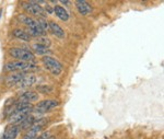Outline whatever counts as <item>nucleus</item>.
I'll list each match as a JSON object with an SVG mask.
<instances>
[{
  "label": "nucleus",
  "mask_w": 164,
  "mask_h": 139,
  "mask_svg": "<svg viewBox=\"0 0 164 139\" xmlns=\"http://www.w3.org/2000/svg\"><path fill=\"white\" fill-rule=\"evenodd\" d=\"M31 112H28V111H24V112H16V113L12 114L9 118V122L11 125H19L20 123H22L23 120H25L26 116L30 115Z\"/></svg>",
  "instance_id": "obj_7"
},
{
  "label": "nucleus",
  "mask_w": 164,
  "mask_h": 139,
  "mask_svg": "<svg viewBox=\"0 0 164 139\" xmlns=\"http://www.w3.org/2000/svg\"><path fill=\"white\" fill-rule=\"evenodd\" d=\"M59 105L58 101L56 100H44V101H41L40 103L37 104L36 108H32L31 113H35V114H42V113H45V112H48L53 110V108H57Z\"/></svg>",
  "instance_id": "obj_4"
},
{
  "label": "nucleus",
  "mask_w": 164,
  "mask_h": 139,
  "mask_svg": "<svg viewBox=\"0 0 164 139\" xmlns=\"http://www.w3.org/2000/svg\"><path fill=\"white\" fill-rule=\"evenodd\" d=\"M48 26H49V30L51 31V33L55 35V36H57L58 38H63L65 37V31H63V28H60L57 23L55 22H49V24H48Z\"/></svg>",
  "instance_id": "obj_16"
},
{
  "label": "nucleus",
  "mask_w": 164,
  "mask_h": 139,
  "mask_svg": "<svg viewBox=\"0 0 164 139\" xmlns=\"http://www.w3.org/2000/svg\"><path fill=\"white\" fill-rule=\"evenodd\" d=\"M35 82H36V77H35V75H28V76H24L22 79H21V81L18 83V87H19L20 89H25V88H28V87H32Z\"/></svg>",
  "instance_id": "obj_11"
},
{
  "label": "nucleus",
  "mask_w": 164,
  "mask_h": 139,
  "mask_svg": "<svg viewBox=\"0 0 164 139\" xmlns=\"http://www.w3.org/2000/svg\"><path fill=\"white\" fill-rule=\"evenodd\" d=\"M12 35L14 37L19 38V40H22V41H25V42H28L31 40V36H30V34H28V32L24 31V30H21V28H16V30H13Z\"/></svg>",
  "instance_id": "obj_17"
},
{
  "label": "nucleus",
  "mask_w": 164,
  "mask_h": 139,
  "mask_svg": "<svg viewBox=\"0 0 164 139\" xmlns=\"http://www.w3.org/2000/svg\"><path fill=\"white\" fill-rule=\"evenodd\" d=\"M55 138H56V137H55V136H48L46 139H55Z\"/></svg>",
  "instance_id": "obj_23"
},
{
  "label": "nucleus",
  "mask_w": 164,
  "mask_h": 139,
  "mask_svg": "<svg viewBox=\"0 0 164 139\" xmlns=\"http://www.w3.org/2000/svg\"><path fill=\"white\" fill-rule=\"evenodd\" d=\"M43 128V123H36L28 129V133L24 135L23 139H34L35 137L37 136V134L40 133Z\"/></svg>",
  "instance_id": "obj_12"
},
{
  "label": "nucleus",
  "mask_w": 164,
  "mask_h": 139,
  "mask_svg": "<svg viewBox=\"0 0 164 139\" xmlns=\"http://www.w3.org/2000/svg\"><path fill=\"white\" fill-rule=\"evenodd\" d=\"M23 77H24L23 72H20V71L11 73L10 76H8L6 78V84L8 85V87H12V85L14 84H18Z\"/></svg>",
  "instance_id": "obj_10"
},
{
  "label": "nucleus",
  "mask_w": 164,
  "mask_h": 139,
  "mask_svg": "<svg viewBox=\"0 0 164 139\" xmlns=\"http://www.w3.org/2000/svg\"><path fill=\"white\" fill-rule=\"evenodd\" d=\"M75 3L79 13H81L82 16H88L92 12V6L84 0H77Z\"/></svg>",
  "instance_id": "obj_8"
},
{
  "label": "nucleus",
  "mask_w": 164,
  "mask_h": 139,
  "mask_svg": "<svg viewBox=\"0 0 164 139\" xmlns=\"http://www.w3.org/2000/svg\"><path fill=\"white\" fill-rule=\"evenodd\" d=\"M40 95L35 91H26L23 94L19 96V102H24V103H31V102L37 101Z\"/></svg>",
  "instance_id": "obj_9"
},
{
  "label": "nucleus",
  "mask_w": 164,
  "mask_h": 139,
  "mask_svg": "<svg viewBox=\"0 0 164 139\" xmlns=\"http://www.w3.org/2000/svg\"><path fill=\"white\" fill-rule=\"evenodd\" d=\"M53 12L56 14L57 18H59V19L63 20V21H67V20L69 19V14H68L67 10L65 9L63 6L56 4V6L54 7V11H53Z\"/></svg>",
  "instance_id": "obj_15"
},
{
  "label": "nucleus",
  "mask_w": 164,
  "mask_h": 139,
  "mask_svg": "<svg viewBox=\"0 0 164 139\" xmlns=\"http://www.w3.org/2000/svg\"><path fill=\"white\" fill-rule=\"evenodd\" d=\"M36 90H37V92H40V93L48 94V93L54 91V88H53L51 85H48V84H41L36 87Z\"/></svg>",
  "instance_id": "obj_19"
},
{
  "label": "nucleus",
  "mask_w": 164,
  "mask_h": 139,
  "mask_svg": "<svg viewBox=\"0 0 164 139\" xmlns=\"http://www.w3.org/2000/svg\"><path fill=\"white\" fill-rule=\"evenodd\" d=\"M9 54L13 58L19 59V61H24V63H31V61H34L35 59V55L31 51L25 49V48L21 47L11 48L9 51Z\"/></svg>",
  "instance_id": "obj_2"
},
{
  "label": "nucleus",
  "mask_w": 164,
  "mask_h": 139,
  "mask_svg": "<svg viewBox=\"0 0 164 139\" xmlns=\"http://www.w3.org/2000/svg\"><path fill=\"white\" fill-rule=\"evenodd\" d=\"M20 129L16 125H8L4 128V132L2 134V138L1 139H16L18 134H19Z\"/></svg>",
  "instance_id": "obj_6"
},
{
  "label": "nucleus",
  "mask_w": 164,
  "mask_h": 139,
  "mask_svg": "<svg viewBox=\"0 0 164 139\" xmlns=\"http://www.w3.org/2000/svg\"><path fill=\"white\" fill-rule=\"evenodd\" d=\"M37 24H38V26L42 28V31H44V32H46L49 28V26H48V24H47V22H46V20L45 19H38L37 21Z\"/></svg>",
  "instance_id": "obj_21"
},
{
  "label": "nucleus",
  "mask_w": 164,
  "mask_h": 139,
  "mask_svg": "<svg viewBox=\"0 0 164 139\" xmlns=\"http://www.w3.org/2000/svg\"><path fill=\"white\" fill-rule=\"evenodd\" d=\"M23 9L32 16H45V11L36 1H28V2H22Z\"/></svg>",
  "instance_id": "obj_5"
},
{
  "label": "nucleus",
  "mask_w": 164,
  "mask_h": 139,
  "mask_svg": "<svg viewBox=\"0 0 164 139\" xmlns=\"http://www.w3.org/2000/svg\"><path fill=\"white\" fill-rule=\"evenodd\" d=\"M48 136H49V133H48V132H44V133H42L41 135H37L34 139H46Z\"/></svg>",
  "instance_id": "obj_22"
},
{
  "label": "nucleus",
  "mask_w": 164,
  "mask_h": 139,
  "mask_svg": "<svg viewBox=\"0 0 164 139\" xmlns=\"http://www.w3.org/2000/svg\"><path fill=\"white\" fill-rule=\"evenodd\" d=\"M37 123V118L35 116H33V115H28V116H26V118L24 120H23L22 123H20L19 125H18V127H19V129L21 130H25V129H30L34 124Z\"/></svg>",
  "instance_id": "obj_13"
},
{
  "label": "nucleus",
  "mask_w": 164,
  "mask_h": 139,
  "mask_svg": "<svg viewBox=\"0 0 164 139\" xmlns=\"http://www.w3.org/2000/svg\"><path fill=\"white\" fill-rule=\"evenodd\" d=\"M42 61L44 64L45 68L51 73H53L54 76H59L61 71H63V65L54 57L49 56V55L44 56L42 58Z\"/></svg>",
  "instance_id": "obj_3"
},
{
  "label": "nucleus",
  "mask_w": 164,
  "mask_h": 139,
  "mask_svg": "<svg viewBox=\"0 0 164 139\" xmlns=\"http://www.w3.org/2000/svg\"><path fill=\"white\" fill-rule=\"evenodd\" d=\"M18 19L21 23L25 24L28 28H37L38 24L36 22V20H34L32 16H28L26 14H19Z\"/></svg>",
  "instance_id": "obj_14"
},
{
  "label": "nucleus",
  "mask_w": 164,
  "mask_h": 139,
  "mask_svg": "<svg viewBox=\"0 0 164 139\" xmlns=\"http://www.w3.org/2000/svg\"><path fill=\"white\" fill-rule=\"evenodd\" d=\"M37 44L40 45H43V46H45V47H49L51 46V40L48 37H46V36H41V37H37Z\"/></svg>",
  "instance_id": "obj_20"
},
{
  "label": "nucleus",
  "mask_w": 164,
  "mask_h": 139,
  "mask_svg": "<svg viewBox=\"0 0 164 139\" xmlns=\"http://www.w3.org/2000/svg\"><path fill=\"white\" fill-rule=\"evenodd\" d=\"M32 51L34 52L35 54L45 55V56H47V54L51 53V51H49L47 47H45V46H43V45L37 44V43H35V44L32 45ZM34 53H33V54H34Z\"/></svg>",
  "instance_id": "obj_18"
},
{
  "label": "nucleus",
  "mask_w": 164,
  "mask_h": 139,
  "mask_svg": "<svg viewBox=\"0 0 164 139\" xmlns=\"http://www.w3.org/2000/svg\"><path fill=\"white\" fill-rule=\"evenodd\" d=\"M35 68H38V67L31 63H24V61H19V60L10 61L4 65V70L9 71V72H18V71L25 72V71L35 69Z\"/></svg>",
  "instance_id": "obj_1"
}]
</instances>
